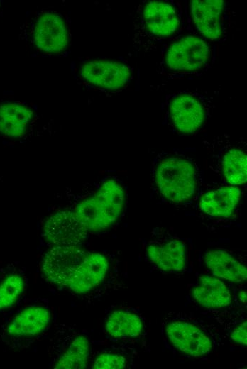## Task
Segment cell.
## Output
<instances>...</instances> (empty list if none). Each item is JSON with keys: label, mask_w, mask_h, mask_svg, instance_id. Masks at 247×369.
<instances>
[{"label": "cell", "mask_w": 247, "mask_h": 369, "mask_svg": "<svg viewBox=\"0 0 247 369\" xmlns=\"http://www.w3.org/2000/svg\"><path fill=\"white\" fill-rule=\"evenodd\" d=\"M179 1H145L133 18V47L138 55L155 50L181 35L184 11Z\"/></svg>", "instance_id": "6da1fadb"}, {"label": "cell", "mask_w": 247, "mask_h": 369, "mask_svg": "<svg viewBox=\"0 0 247 369\" xmlns=\"http://www.w3.org/2000/svg\"><path fill=\"white\" fill-rule=\"evenodd\" d=\"M217 46L202 37L180 35L162 45L158 73L168 79L200 77L214 65Z\"/></svg>", "instance_id": "7a4b0ae2"}, {"label": "cell", "mask_w": 247, "mask_h": 369, "mask_svg": "<svg viewBox=\"0 0 247 369\" xmlns=\"http://www.w3.org/2000/svg\"><path fill=\"white\" fill-rule=\"evenodd\" d=\"M198 167L192 158L174 151L158 153L153 161L152 191L165 202L191 201L199 190Z\"/></svg>", "instance_id": "3957f363"}, {"label": "cell", "mask_w": 247, "mask_h": 369, "mask_svg": "<svg viewBox=\"0 0 247 369\" xmlns=\"http://www.w3.org/2000/svg\"><path fill=\"white\" fill-rule=\"evenodd\" d=\"M213 109V100L198 91L179 90L165 96L163 123L172 133L192 135L206 124Z\"/></svg>", "instance_id": "277c9868"}, {"label": "cell", "mask_w": 247, "mask_h": 369, "mask_svg": "<svg viewBox=\"0 0 247 369\" xmlns=\"http://www.w3.org/2000/svg\"><path fill=\"white\" fill-rule=\"evenodd\" d=\"M124 199L121 184L114 179H108L92 195L80 202L75 212L87 231L103 230L119 218Z\"/></svg>", "instance_id": "5b68a950"}, {"label": "cell", "mask_w": 247, "mask_h": 369, "mask_svg": "<svg viewBox=\"0 0 247 369\" xmlns=\"http://www.w3.org/2000/svg\"><path fill=\"white\" fill-rule=\"evenodd\" d=\"M80 77L92 87L115 92L128 87L133 78L131 65L119 60L93 59L83 62Z\"/></svg>", "instance_id": "8992f818"}, {"label": "cell", "mask_w": 247, "mask_h": 369, "mask_svg": "<svg viewBox=\"0 0 247 369\" xmlns=\"http://www.w3.org/2000/svg\"><path fill=\"white\" fill-rule=\"evenodd\" d=\"M190 6L194 26L203 38L214 43L226 37L230 14L225 1L194 0Z\"/></svg>", "instance_id": "52a82bcc"}, {"label": "cell", "mask_w": 247, "mask_h": 369, "mask_svg": "<svg viewBox=\"0 0 247 369\" xmlns=\"http://www.w3.org/2000/svg\"><path fill=\"white\" fill-rule=\"evenodd\" d=\"M70 29L65 18L59 12L44 10L33 23L32 40L35 48L45 54L58 55L67 48Z\"/></svg>", "instance_id": "ba28073f"}, {"label": "cell", "mask_w": 247, "mask_h": 369, "mask_svg": "<svg viewBox=\"0 0 247 369\" xmlns=\"http://www.w3.org/2000/svg\"><path fill=\"white\" fill-rule=\"evenodd\" d=\"M50 320V314L43 307L22 308L5 319L0 328V340L13 348L19 347L26 338L43 331Z\"/></svg>", "instance_id": "9c48e42d"}, {"label": "cell", "mask_w": 247, "mask_h": 369, "mask_svg": "<svg viewBox=\"0 0 247 369\" xmlns=\"http://www.w3.org/2000/svg\"><path fill=\"white\" fill-rule=\"evenodd\" d=\"M85 255L77 245L55 246L44 256L43 272L51 282L68 287Z\"/></svg>", "instance_id": "30bf717a"}, {"label": "cell", "mask_w": 247, "mask_h": 369, "mask_svg": "<svg viewBox=\"0 0 247 369\" xmlns=\"http://www.w3.org/2000/svg\"><path fill=\"white\" fill-rule=\"evenodd\" d=\"M47 239L55 246H75L87 234L75 211H61L50 216L44 225Z\"/></svg>", "instance_id": "8fae6325"}, {"label": "cell", "mask_w": 247, "mask_h": 369, "mask_svg": "<svg viewBox=\"0 0 247 369\" xmlns=\"http://www.w3.org/2000/svg\"><path fill=\"white\" fill-rule=\"evenodd\" d=\"M146 253L149 260L165 272H177L185 265V244L176 237L150 241Z\"/></svg>", "instance_id": "7c38bea8"}, {"label": "cell", "mask_w": 247, "mask_h": 369, "mask_svg": "<svg viewBox=\"0 0 247 369\" xmlns=\"http://www.w3.org/2000/svg\"><path fill=\"white\" fill-rule=\"evenodd\" d=\"M172 344L180 351L193 357L209 353L212 348L210 339L197 327L189 323L173 321L166 327Z\"/></svg>", "instance_id": "4fadbf2b"}, {"label": "cell", "mask_w": 247, "mask_h": 369, "mask_svg": "<svg viewBox=\"0 0 247 369\" xmlns=\"http://www.w3.org/2000/svg\"><path fill=\"white\" fill-rule=\"evenodd\" d=\"M216 165L231 186H240L247 180V155L244 145L229 143L219 148L215 155Z\"/></svg>", "instance_id": "5bb4252c"}, {"label": "cell", "mask_w": 247, "mask_h": 369, "mask_svg": "<svg viewBox=\"0 0 247 369\" xmlns=\"http://www.w3.org/2000/svg\"><path fill=\"white\" fill-rule=\"evenodd\" d=\"M108 267V260L102 254H86L76 270L69 288L77 294H83L91 290L104 280Z\"/></svg>", "instance_id": "9a60e30c"}, {"label": "cell", "mask_w": 247, "mask_h": 369, "mask_svg": "<svg viewBox=\"0 0 247 369\" xmlns=\"http://www.w3.org/2000/svg\"><path fill=\"white\" fill-rule=\"evenodd\" d=\"M241 198V189L236 186H224L205 192L199 200L200 209L214 217L230 216Z\"/></svg>", "instance_id": "2e32d148"}, {"label": "cell", "mask_w": 247, "mask_h": 369, "mask_svg": "<svg viewBox=\"0 0 247 369\" xmlns=\"http://www.w3.org/2000/svg\"><path fill=\"white\" fill-rule=\"evenodd\" d=\"M33 117V110L19 102L0 104V134L5 138H18L23 136Z\"/></svg>", "instance_id": "e0dca14e"}, {"label": "cell", "mask_w": 247, "mask_h": 369, "mask_svg": "<svg viewBox=\"0 0 247 369\" xmlns=\"http://www.w3.org/2000/svg\"><path fill=\"white\" fill-rule=\"evenodd\" d=\"M195 300L202 306L209 308H222L231 302V295L226 285L219 279L203 275L193 290Z\"/></svg>", "instance_id": "ac0fdd59"}, {"label": "cell", "mask_w": 247, "mask_h": 369, "mask_svg": "<svg viewBox=\"0 0 247 369\" xmlns=\"http://www.w3.org/2000/svg\"><path fill=\"white\" fill-rule=\"evenodd\" d=\"M205 264L216 276L234 282L246 280L247 270L238 259L224 250H207Z\"/></svg>", "instance_id": "d6986e66"}, {"label": "cell", "mask_w": 247, "mask_h": 369, "mask_svg": "<svg viewBox=\"0 0 247 369\" xmlns=\"http://www.w3.org/2000/svg\"><path fill=\"white\" fill-rule=\"evenodd\" d=\"M25 287L26 280L20 270L11 266L0 270V313L15 306Z\"/></svg>", "instance_id": "ffe728a7"}, {"label": "cell", "mask_w": 247, "mask_h": 369, "mask_svg": "<svg viewBox=\"0 0 247 369\" xmlns=\"http://www.w3.org/2000/svg\"><path fill=\"white\" fill-rule=\"evenodd\" d=\"M143 325L136 314L122 310L113 312L106 321V330L113 337H135L141 334Z\"/></svg>", "instance_id": "44dd1931"}, {"label": "cell", "mask_w": 247, "mask_h": 369, "mask_svg": "<svg viewBox=\"0 0 247 369\" xmlns=\"http://www.w3.org/2000/svg\"><path fill=\"white\" fill-rule=\"evenodd\" d=\"M89 341L83 336L74 338L54 365L55 368L81 369L87 366Z\"/></svg>", "instance_id": "7402d4cb"}, {"label": "cell", "mask_w": 247, "mask_h": 369, "mask_svg": "<svg viewBox=\"0 0 247 369\" xmlns=\"http://www.w3.org/2000/svg\"><path fill=\"white\" fill-rule=\"evenodd\" d=\"M126 365V358L120 355L103 353L95 360L93 368L95 369H121Z\"/></svg>", "instance_id": "603a6c76"}, {"label": "cell", "mask_w": 247, "mask_h": 369, "mask_svg": "<svg viewBox=\"0 0 247 369\" xmlns=\"http://www.w3.org/2000/svg\"><path fill=\"white\" fill-rule=\"evenodd\" d=\"M247 323L243 321L236 326L231 334V338L233 341L236 343H239L243 345L247 343Z\"/></svg>", "instance_id": "cb8c5ba5"}, {"label": "cell", "mask_w": 247, "mask_h": 369, "mask_svg": "<svg viewBox=\"0 0 247 369\" xmlns=\"http://www.w3.org/2000/svg\"><path fill=\"white\" fill-rule=\"evenodd\" d=\"M240 299L243 302L246 303V292L245 291H242L239 294Z\"/></svg>", "instance_id": "d4e9b609"}]
</instances>
